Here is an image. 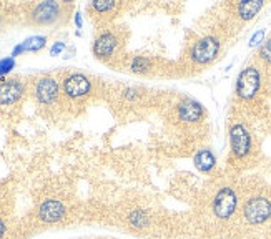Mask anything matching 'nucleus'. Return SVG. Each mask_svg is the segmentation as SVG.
<instances>
[{
  "mask_svg": "<svg viewBox=\"0 0 271 239\" xmlns=\"http://www.w3.org/2000/svg\"><path fill=\"white\" fill-rule=\"evenodd\" d=\"M60 14H62V7H60L58 2H40L37 7L32 12V19L35 23L39 25H52L60 19Z\"/></svg>",
  "mask_w": 271,
  "mask_h": 239,
  "instance_id": "423d86ee",
  "label": "nucleus"
},
{
  "mask_svg": "<svg viewBox=\"0 0 271 239\" xmlns=\"http://www.w3.org/2000/svg\"><path fill=\"white\" fill-rule=\"evenodd\" d=\"M230 146L231 153L236 158H245L248 156L251 151V135L246 130L245 125L234 123L230 128Z\"/></svg>",
  "mask_w": 271,
  "mask_h": 239,
  "instance_id": "39448f33",
  "label": "nucleus"
},
{
  "mask_svg": "<svg viewBox=\"0 0 271 239\" xmlns=\"http://www.w3.org/2000/svg\"><path fill=\"white\" fill-rule=\"evenodd\" d=\"M243 218L250 224H263L271 218V200L264 196H253L243 206Z\"/></svg>",
  "mask_w": 271,
  "mask_h": 239,
  "instance_id": "20e7f679",
  "label": "nucleus"
},
{
  "mask_svg": "<svg viewBox=\"0 0 271 239\" xmlns=\"http://www.w3.org/2000/svg\"><path fill=\"white\" fill-rule=\"evenodd\" d=\"M15 68V58L14 57H5L0 60V76H5Z\"/></svg>",
  "mask_w": 271,
  "mask_h": 239,
  "instance_id": "6ab92c4d",
  "label": "nucleus"
},
{
  "mask_svg": "<svg viewBox=\"0 0 271 239\" xmlns=\"http://www.w3.org/2000/svg\"><path fill=\"white\" fill-rule=\"evenodd\" d=\"M45 44H47V37H44V35H32V37L23 40L22 44L14 47V50H12V57L14 58L19 57L23 52H40L45 47Z\"/></svg>",
  "mask_w": 271,
  "mask_h": 239,
  "instance_id": "ddd939ff",
  "label": "nucleus"
},
{
  "mask_svg": "<svg viewBox=\"0 0 271 239\" xmlns=\"http://www.w3.org/2000/svg\"><path fill=\"white\" fill-rule=\"evenodd\" d=\"M261 87V73L255 65L243 68L236 78V95L242 100H253L260 92Z\"/></svg>",
  "mask_w": 271,
  "mask_h": 239,
  "instance_id": "f257e3e1",
  "label": "nucleus"
},
{
  "mask_svg": "<svg viewBox=\"0 0 271 239\" xmlns=\"http://www.w3.org/2000/svg\"><path fill=\"white\" fill-rule=\"evenodd\" d=\"M4 234H5V223L0 219V237H4Z\"/></svg>",
  "mask_w": 271,
  "mask_h": 239,
  "instance_id": "393cba45",
  "label": "nucleus"
},
{
  "mask_svg": "<svg viewBox=\"0 0 271 239\" xmlns=\"http://www.w3.org/2000/svg\"><path fill=\"white\" fill-rule=\"evenodd\" d=\"M0 27H2V17H0Z\"/></svg>",
  "mask_w": 271,
  "mask_h": 239,
  "instance_id": "a878e982",
  "label": "nucleus"
},
{
  "mask_svg": "<svg viewBox=\"0 0 271 239\" xmlns=\"http://www.w3.org/2000/svg\"><path fill=\"white\" fill-rule=\"evenodd\" d=\"M63 50H65V44H63V42H55V44L52 45V49H50V55L52 57H57Z\"/></svg>",
  "mask_w": 271,
  "mask_h": 239,
  "instance_id": "5701e85b",
  "label": "nucleus"
},
{
  "mask_svg": "<svg viewBox=\"0 0 271 239\" xmlns=\"http://www.w3.org/2000/svg\"><path fill=\"white\" fill-rule=\"evenodd\" d=\"M178 118L183 123H196L200 122L205 115V108L200 101H196L193 98H185L178 103L177 106Z\"/></svg>",
  "mask_w": 271,
  "mask_h": 239,
  "instance_id": "9d476101",
  "label": "nucleus"
},
{
  "mask_svg": "<svg viewBox=\"0 0 271 239\" xmlns=\"http://www.w3.org/2000/svg\"><path fill=\"white\" fill-rule=\"evenodd\" d=\"M65 206L62 201L58 200H45L42 205L39 206V218L44 223H58L65 218Z\"/></svg>",
  "mask_w": 271,
  "mask_h": 239,
  "instance_id": "9b49d317",
  "label": "nucleus"
},
{
  "mask_svg": "<svg viewBox=\"0 0 271 239\" xmlns=\"http://www.w3.org/2000/svg\"><path fill=\"white\" fill-rule=\"evenodd\" d=\"M193 163H195L198 171L208 173V171H212L215 168L216 156H215V153L210 148H201V149H198V151L195 153Z\"/></svg>",
  "mask_w": 271,
  "mask_h": 239,
  "instance_id": "4468645a",
  "label": "nucleus"
},
{
  "mask_svg": "<svg viewBox=\"0 0 271 239\" xmlns=\"http://www.w3.org/2000/svg\"><path fill=\"white\" fill-rule=\"evenodd\" d=\"M25 87L19 80H2L0 82V105H14L23 97Z\"/></svg>",
  "mask_w": 271,
  "mask_h": 239,
  "instance_id": "f8f14e48",
  "label": "nucleus"
},
{
  "mask_svg": "<svg viewBox=\"0 0 271 239\" xmlns=\"http://www.w3.org/2000/svg\"><path fill=\"white\" fill-rule=\"evenodd\" d=\"M92 7L98 12V14H107V12H112L117 7L115 0H93Z\"/></svg>",
  "mask_w": 271,
  "mask_h": 239,
  "instance_id": "a211bd4d",
  "label": "nucleus"
},
{
  "mask_svg": "<svg viewBox=\"0 0 271 239\" xmlns=\"http://www.w3.org/2000/svg\"><path fill=\"white\" fill-rule=\"evenodd\" d=\"M220 49V40L213 37V35H207V37H201L200 40L195 42V45L190 50V58L196 65H208L218 57Z\"/></svg>",
  "mask_w": 271,
  "mask_h": 239,
  "instance_id": "f03ea898",
  "label": "nucleus"
},
{
  "mask_svg": "<svg viewBox=\"0 0 271 239\" xmlns=\"http://www.w3.org/2000/svg\"><path fill=\"white\" fill-rule=\"evenodd\" d=\"M92 82L83 73H74L63 80V92L69 98H82L90 93Z\"/></svg>",
  "mask_w": 271,
  "mask_h": 239,
  "instance_id": "0eeeda50",
  "label": "nucleus"
},
{
  "mask_svg": "<svg viewBox=\"0 0 271 239\" xmlns=\"http://www.w3.org/2000/svg\"><path fill=\"white\" fill-rule=\"evenodd\" d=\"M152 70V60L143 55H137L131 58L130 62V71H133L137 75H145Z\"/></svg>",
  "mask_w": 271,
  "mask_h": 239,
  "instance_id": "f3484780",
  "label": "nucleus"
},
{
  "mask_svg": "<svg viewBox=\"0 0 271 239\" xmlns=\"http://www.w3.org/2000/svg\"><path fill=\"white\" fill-rule=\"evenodd\" d=\"M128 223L135 229H145L152 223V219H150V214L147 211H143V209H133L128 214Z\"/></svg>",
  "mask_w": 271,
  "mask_h": 239,
  "instance_id": "dca6fc26",
  "label": "nucleus"
},
{
  "mask_svg": "<svg viewBox=\"0 0 271 239\" xmlns=\"http://www.w3.org/2000/svg\"><path fill=\"white\" fill-rule=\"evenodd\" d=\"M258 55L263 60V62L271 63V38L264 40L261 47H260V52H258Z\"/></svg>",
  "mask_w": 271,
  "mask_h": 239,
  "instance_id": "aec40b11",
  "label": "nucleus"
},
{
  "mask_svg": "<svg viewBox=\"0 0 271 239\" xmlns=\"http://www.w3.org/2000/svg\"><path fill=\"white\" fill-rule=\"evenodd\" d=\"M213 214L218 219H230L238 208V194L230 186H223L213 198Z\"/></svg>",
  "mask_w": 271,
  "mask_h": 239,
  "instance_id": "7ed1b4c3",
  "label": "nucleus"
},
{
  "mask_svg": "<svg viewBox=\"0 0 271 239\" xmlns=\"http://www.w3.org/2000/svg\"><path fill=\"white\" fill-rule=\"evenodd\" d=\"M75 25H77V28H82V25H83V20H82V14H80V12H77V14H75Z\"/></svg>",
  "mask_w": 271,
  "mask_h": 239,
  "instance_id": "b1692460",
  "label": "nucleus"
},
{
  "mask_svg": "<svg viewBox=\"0 0 271 239\" xmlns=\"http://www.w3.org/2000/svg\"><path fill=\"white\" fill-rule=\"evenodd\" d=\"M261 42H264V30H258V32H255L251 35V38L248 42L250 47H261Z\"/></svg>",
  "mask_w": 271,
  "mask_h": 239,
  "instance_id": "4be33fe9",
  "label": "nucleus"
},
{
  "mask_svg": "<svg viewBox=\"0 0 271 239\" xmlns=\"http://www.w3.org/2000/svg\"><path fill=\"white\" fill-rule=\"evenodd\" d=\"M264 2L263 0H243L236 5V12L240 19L243 20H251L258 15V12L263 9Z\"/></svg>",
  "mask_w": 271,
  "mask_h": 239,
  "instance_id": "2eb2a0df",
  "label": "nucleus"
},
{
  "mask_svg": "<svg viewBox=\"0 0 271 239\" xmlns=\"http://www.w3.org/2000/svg\"><path fill=\"white\" fill-rule=\"evenodd\" d=\"M58 90L60 87L55 78H52V76H44V78H40L37 82V85H35L33 95L40 103L52 105L53 101L58 98Z\"/></svg>",
  "mask_w": 271,
  "mask_h": 239,
  "instance_id": "6e6552de",
  "label": "nucleus"
},
{
  "mask_svg": "<svg viewBox=\"0 0 271 239\" xmlns=\"http://www.w3.org/2000/svg\"><path fill=\"white\" fill-rule=\"evenodd\" d=\"M123 98L125 100H128V101H133V100H138L140 98V95H142V92L138 88H133V87H128V88H125L123 90Z\"/></svg>",
  "mask_w": 271,
  "mask_h": 239,
  "instance_id": "412c9836",
  "label": "nucleus"
},
{
  "mask_svg": "<svg viewBox=\"0 0 271 239\" xmlns=\"http://www.w3.org/2000/svg\"><path fill=\"white\" fill-rule=\"evenodd\" d=\"M118 47V37L113 32L100 33L93 42V55L100 60L110 58Z\"/></svg>",
  "mask_w": 271,
  "mask_h": 239,
  "instance_id": "1a4fd4ad",
  "label": "nucleus"
}]
</instances>
